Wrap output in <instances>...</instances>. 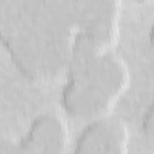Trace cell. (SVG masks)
Wrapping results in <instances>:
<instances>
[{"label": "cell", "instance_id": "6da1fadb", "mask_svg": "<svg viewBox=\"0 0 154 154\" xmlns=\"http://www.w3.org/2000/svg\"><path fill=\"white\" fill-rule=\"evenodd\" d=\"M70 81L63 91L65 109L82 118L107 116L130 83L122 57L113 53H88L75 58Z\"/></svg>", "mask_w": 154, "mask_h": 154}, {"label": "cell", "instance_id": "7a4b0ae2", "mask_svg": "<svg viewBox=\"0 0 154 154\" xmlns=\"http://www.w3.org/2000/svg\"><path fill=\"white\" fill-rule=\"evenodd\" d=\"M130 131L126 123L114 116L93 119L75 143L76 153H126Z\"/></svg>", "mask_w": 154, "mask_h": 154}, {"label": "cell", "instance_id": "3957f363", "mask_svg": "<svg viewBox=\"0 0 154 154\" xmlns=\"http://www.w3.org/2000/svg\"><path fill=\"white\" fill-rule=\"evenodd\" d=\"M69 142L65 120L57 114L46 113L34 119L18 146L20 153H64Z\"/></svg>", "mask_w": 154, "mask_h": 154}, {"label": "cell", "instance_id": "277c9868", "mask_svg": "<svg viewBox=\"0 0 154 154\" xmlns=\"http://www.w3.org/2000/svg\"><path fill=\"white\" fill-rule=\"evenodd\" d=\"M18 152H20L18 142H14L8 137L0 136V153H18Z\"/></svg>", "mask_w": 154, "mask_h": 154}, {"label": "cell", "instance_id": "5b68a950", "mask_svg": "<svg viewBox=\"0 0 154 154\" xmlns=\"http://www.w3.org/2000/svg\"><path fill=\"white\" fill-rule=\"evenodd\" d=\"M147 119L148 120H152V106H149V109H148V113H147ZM148 131H149V135H150V131H152V122L148 123Z\"/></svg>", "mask_w": 154, "mask_h": 154}]
</instances>
